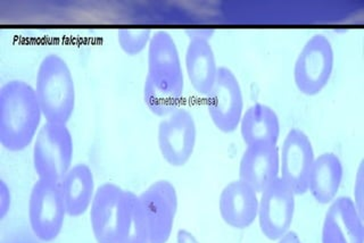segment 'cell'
<instances>
[{"instance_id": "19", "label": "cell", "mask_w": 364, "mask_h": 243, "mask_svg": "<svg viewBox=\"0 0 364 243\" xmlns=\"http://www.w3.org/2000/svg\"><path fill=\"white\" fill-rule=\"evenodd\" d=\"M240 134L246 146L277 144L280 136V121L270 106L255 104L242 114Z\"/></svg>"}, {"instance_id": "1", "label": "cell", "mask_w": 364, "mask_h": 243, "mask_svg": "<svg viewBox=\"0 0 364 243\" xmlns=\"http://www.w3.org/2000/svg\"><path fill=\"white\" fill-rule=\"evenodd\" d=\"M43 111L33 87L13 80L0 89V144L9 151H21L39 132Z\"/></svg>"}, {"instance_id": "8", "label": "cell", "mask_w": 364, "mask_h": 243, "mask_svg": "<svg viewBox=\"0 0 364 243\" xmlns=\"http://www.w3.org/2000/svg\"><path fill=\"white\" fill-rule=\"evenodd\" d=\"M197 127L193 114L185 108H176L159 125V148L168 165L181 167L187 164L196 147Z\"/></svg>"}, {"instance_id": "7", "label": "cell", "mask_w": 364, "mask_h": 243, "mask_svg": "<svg viewBox=\"0 0 364 243\" xmlns=\"http://www.w3.org/2000/svg\"><path fill=\"white\" fill-rule=\"evenodd\" d=\"M28 210L33 234L43 242L57 239L68 216L60 183L38 180L32 187Z\"/></svg>"}, {"instance_id": "22", "label": "cell", "mask_w": 364, "mask_h": 243, "mask_svg": "<svg viewBox=\"0 0 364 243\" xmlns=\"http://www.w3.org/2000/svg\"><path fill=\"white\" fill-rule=\"evenodd\" d=\"M125 243H151L147 218L140 202L139 195H136L134 200V220H132L128 240Z\"/></svg>"}, {"instance_id": "24", "label": "cell", "mask_w": 364, "mask_h": 243, "mask_svg": "<svg viewBox=\"0 0 364 243\" xmlns=\"http://www.w3.org/2000/svg\"><path fill=\"white\" fill-rule=\"evenodd\" d=\"M11 190L4 180L0 181V216L5 217L11 210Z\"/></svg>"}, {"instance_id": "2", "label": "cell", "mask_w": 364, "mask_h": 243, "mask_svg": "<svg viewBox=\"0 0 364 243\" xmlns=\"http://www.w3.org/2000/svg\"><path fill=\"white\" fill-rule=\"evenodd\" d=\"M136 195L117 184L97 188L90 207L91 230L97 243H125L128 240Z\"/></svg>"}, {"instance_id": "4", "label": "cell", "mask_w": 364, "mask_h": 243, "mask_svg": "<svg viewBox=\"0 0 364 243\" xmlns=\"http://www.w3.org/2000/svg\"><path fill=\"white\" fill-rule=\"evenodd\" d=\"M73 151L66 124L46 122L34 139L33 166L39 180L60 183L71 170Z\"/></svg>"}, {"instance_id": "25", "label": "cell", "mask_w": 364, "mask_h": 243, "mask_svg": "<svg viewBox=\"0 0 364 243\" xmlns=\"http://www.w3.org/2000/svg\"><path fill=\"white\" fill-rule=\"evenodd\" d=\"M277 241H278L277 243H301L299 234L295 231H291V230L282 235Z\"/></svg>"}, {"instance_id": "17", "label": "cell", "mask_w": 364, "mask_h": 243, "mask_svg": "<svg viewBox=\"0 0 364 243\" xmlns=\"http://www.w3.org/2000/svg\"><path fill=\"white\" fill-rule=\"evenodd\" d=\"M60 188L68 216L79 217L90 210L97 189L94 173L88 165L72 166L60 182Z\"/></svg>"}, {"instance_id": "13", "label": "cell", "mask_w": 364, "mask_h": 243, "mask_svg": "<svg viewBox=\"0 0 364 243\" xmlns=\"http://www.w3.org/2000/svg\"><path fill=\"white\" fill-rule=\"evenodd\" d=\"M322 243H364L363 216L350 197H339L329 205L323 227Z\"/></svg>"}, {"instance_id": "9", "label": "cell", "mask_w": 364, "mask_h": 243, "mask_svg": "<svg viewBox=\"0 0 364 243\" xmlns=\"http://www.w3.org/2000/svg\"><path fill=\"white\" fill-rule=\"evenodd\" d=\"M208 112L218 130H237L244 114V94L236 74L221 66L213 88L208 96Z\"/></svg>"}, {"instance_id": "16", "label": "cell", "mask_w": 364, "mask_h": 243, "mask_svg": "<svg viewBox=\"0 0 364 243\" xmlns=\"http://www.w3.org/2000/svg\"><path fill=\"white\" fill-rule=\"evenodd\" d=\"M186 72L197 94L208 97L215 83L219 66L210 40L193 37L186 50Z\"/></svg>"}, {"instance_id": "10", "label": "cell", "mask_w": 364, "mask_h": 243, "mask_svg": "<svg viewBox=\"0 0 364 243\" xmlns=\"http://www.w3.org/2000/svg\"><path fill=\"white\" fill-rule=\"evenodd\" d=\"M295 195L282 178L262 191L257 220L265 238L277 241L289 231L295 215Z\"/></svg>"}, {"instance_id": "21", "label": "cell", "mask_w": 364, "mask_h": 243, "mask_svg": "<svg viewBox=\"0 0 364 243\" xmlns=\"http://www.w3.org/2000/svg\"><path fill=\"white\" fill-rule=\"evenodd\" d=\"M144 100L148 109L159 117L170 115L172 112L179 108V102H176L172 97L163 94L157 90L153 85L145 81L144 85Z\"/></svg>"}, {"instance_id": "11", "label": "cell", "mask_w": 364, "mask_h": 243, "mask_svg": "<svg viewBox=\"0 0 364 243\" xmlns=\"http://www.w3.org/2000/svg\"><path fill=\"white\" fill-rule=\"evenodd\" d=\"M147 218L151 243H166L173 231L178 212V193L168 180L151 184L139 195Z\"/></svg>"}, {"instance_id": "12", "label": "cell", "mask_w": 364, "mask_h": 243, "mask_svg": "<svg viewBox=\"0 0 364 243\" xmlns=\"http://www.w3.org/2000/svg\"><path fill=\"white\" fill-rule=\"evenodd\" d=\"M279 159L280 178L296 195L306 193L309 176L316 159L312 142L306 133L299 129L290 130L284 138L282 150H279Z\"/></svg>"}, {"instance_id": "18", "label": "cell", "mask_w": 364, "mask_h": 243, "mask_svg": "<svg viewBox=\"0 0 364 243\" xmlns=\"http://www.w3.org/2000/svg\"><path fill=\"white\" fill-rule=\"evenodd\" d=\"M344 167L338 156L323 153L313 161L309 176V188L313 198L320 205H330L341 189Z\"/></svg>"}, {"instance_id": "5", "label": "cell", "mask_w": 364, "mask_h": 243, "mask_svg": "<svg viewBox=\"0 0 364 243\" xmlns=\"http://www.w3.org/2000/svg\"><path fill=\"white\" fill-rule=\"evenodd\" d=\"M146 81L157 90L181 102L185 77L176 41L166 31L153 34L148 45V72Z\"/></svg>"}, {"instance_id": "26", "label": "cell", "mask_w": 364, "mask_h": 243, "mask_svg": "<svg viewBox=\"0 0 364 243\" xmlns=\"http://www.w3.org/2000/svg\"><path fill=\"white\" fill-rule=\"evenodd\" d=\"M188 36L189 38L197 37V38H205V39L210 40V38L213 36V31H210V30H191V31H187Z\"/></svg>"}, {"instance_id": "23", "label": "cell", "mask_w": 364, "mask_h": 243, "mask_svg": "<svg viewBox=\"0 0 364 243\" xmlns=\"http://www.w3.org/2000/svg\"><path fill=\"white\" fill-rule=\"evenodd\" d=\"M354 204L358 208V212L363 216L364 207V165L363 163L358 166V173L354 182Z\"/></svg>"}, {"instance_id": "3", "label": "cell", "mask_w": 364, "mask_h": 243, "mask_svg": "<svg viewBox=\"0 0 364 243\" xmlns=\"http://www.w3.org/2000/svg\"><path fill=\"white\" fill-rule=\"evenodd\" d=\"M46 122L68 124L75 108V83L68 63L58 55L46 56L34 87Z\"/></svg>"}, {"instance_id": "6", "label": "cell", "mask_w": 364, "mask_h": 243, "mask_svg": "<svg viewBox=\"0 0 364 243\" xmlns=\"http://www.w3.org/2000/svg\"><path fill=\"white\" fill-rule=\"evenodd\" d=\"M333 65L335 53L330 40L323 34L313 36L296 58L294 66L296 87L305 96H316L329 83Z\"/></svg>"}, {"instance_id": "14", "label": "cell", "mask_w": 364, "mask_h": 243, "mask_svg": "<svg viewBox=\"0 0 364 243\" xmlns=\"http://www.w3.org/2000/svg\"><path fill=\"white\" fill-rule=\"evenodd\" d=\"M279 176L280 159L277 144L246 146L239 165V180L246 182L256 193H261L280 178Z\"/></svg>"}, {"instance_id": "15", "label": "cell", "mask_w": 364, "mask_h": 243, "mask_svg": "<svg viewBox=\"0 0 364 243\" xmlns=\"http://www.w3.org/2000/svg\"><path fill=\"white\" fill-rule=\"evenodd\" d=\"M259 193L242 180H235L222 190L219 210L227 225L233 229L250 227L257 220Z\"/></svg>"}, {"instance_id": "20", "label": "cell", "mask_w": 364, "mask_h": 243, "mask_svg": "<svg viewBox=\"0 0 364 243\" xmlns=\"http://www.w3.org/2000/svg\"><path fill=\"white\" fill-rule=\"evenodd\" d=\"M151 37L153 33L148 28H139V30L121 28L117 32L119 48L122 49L123 53L128 56L141 54L142 51L148 48Z\"/></svg>"}]
</instances>
